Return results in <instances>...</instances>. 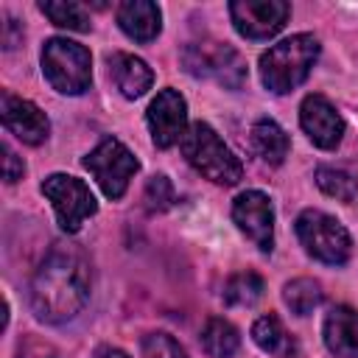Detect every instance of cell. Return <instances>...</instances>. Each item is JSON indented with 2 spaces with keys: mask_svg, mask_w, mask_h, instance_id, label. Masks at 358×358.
Wrapping results in <instances>:
<instances>
[{
  "mask_svg": "<svg viewBox=\"0 0 358 358\" xmlns=\"http://www.w3.org/2000/svg\"><path fill=\"white\" fill-rule=\"evenodd\" d=\"M291 6L285 0H232L229 17L241 36L246 39H268L282 31L288 22Z\"/></svg>",
  "mask_w": 358,
  "mask_h": 358,
  "instance_id": "9c48e42d",
  "label": "cell"
},
{
  "mask_svg": "<svg viewBox=\"0 0 358 358\" xmlns=\"http://www.w3.org/2000/svg\"><path fill=\"white\" fill-rule=\"evenodd\" d=\"M324 344L338 358H358V310L347 305L330 308L324 316Z\"/></svg>",
  "mask_w": 358,
  "mask_h": 358,
  "instance_id": "5bb4252c",
  "label": "cell"
},
{
  "mask_svg": "<svg viewBox=\"0 0 358 358\" xmlns=\"http://www.w3.org/2000/svg\"><path fill=\"white\" fill-rule=\"evenodd\" d=\"M319 59V39L313 34H294L271 45L260 56V81L268 92L285 95L296 90Z\"/></svg>",
  "mask_w": 358,
  "mask_h": 358,
  "instance_id": "7a4b0ae2",
  "label": "cell"
},
{
  "mask_svg": "<svg viewBox=\"0 0 358 358\" xmlns=\"http://www.w3.org/2000/svg\"><path fill=\"white\" fill-rule=\"evenodd\" d=\"M145 120H148L154 145L171 148V145L182 143V137L187 134V103L176 90L168 87V90L157 92V98L148 103Z\"/></svg>",
  "mask_w": 358,
  "mask_h": 358,
  "instance_id": "8fae6325",
  "label": "cell"
},
{
  "mask_svg": "<svg viewBox=\"0 0 358 358\" xmlns=\"http://www.w3.org/2000/svg\"><path fill=\"white\" fill-rule=\"evenodd\" d=\"M143 352L145 358H187L185 347L168 333H148L143 338Z\"/></svg>",
  "mask_w": 358,
  "mask_h": 358,
  "instance_id": "d4e9b609",
  "label": "cell"
},
{
  "mask_svg": "<svg viewBox=\"0 0 358 358\" xmlns=\"http://www.w3.org/2000/svg\"><path fill=\"white\" fill-rule=\"evenodd\" d=\"M263 277L255 271H238L224 282V302L232 308H249L263 296Z\"/></svg>",
  "mask_w": 358,
  "mask_h": 358,
  "instance_id": "ffe728a7",
  "label": "cell"
},
{
  "mask_svg": "<svg viewBox=\"0 0 358 358\" xmlns=\"http://www.w3.org/2000/svg\"><path fill=\"white\" fill-rule=\"evenodd\" d=\"M299 123L308 140L324 151L336 148L344 137V120L324 95H308L299 106Z\"/></svg>",
  "mask_w": 358,
  "mask_h": 358,
  "instance_id": "4fadbf2b",
  "label": "cell"
},
{
  "mask_svg": "<svg viewBox=\"0 0 358 358\" xmlns=\"http://www.w3.org/2000/svg\"><path fill=\"white\" fill-rule=\"evenodd\" d=\"M39 11L59 28H67V31H90V17L84 11L81 3H73V0H42L39 3Z\"/></svg>",
  "mask_w": 358,
  "mask_h": 358,
  "instance_id": "44dd1931",
  "label": "cell"
},
{
  "mask_svg": "<svg viewBox=\"0 0 358 358\" xmlns=\"http://www.w3.org/2000/svg\"><path fill=\"white\" fill-rule=\"evenodd\" d=\"M252 148L257 151V157L268 165H280L285 157H288V134L268 117H260L255 126H252Z\"/></svg>",
  "mask_w": 358,
  "mask_h": 358,
  "instance_id": "ac0fdd59",
  "label": "cell"
},
{
  "mask_svg": "<svg viewBox=\"0 0 358 358\" xmlns=\"http://www.w3.org/2000/svg\"><path fill=\"white\" fill-rule=\"evenodd\" d=\"M173 199H176V193H173V185H171L168 176L157 173V176L148 179L145 193H143V201H145L148 213H165L168 207H173Z\"/></svg>",
  "mask_w": 358,
  "mask_h": 358,
  "instance_id": "cb8c5ba5",
  "label": "cell"
},
{
  "mask_svg": "<svg viewBox=\"0 0 358 358\" xmlns=\"http://www.w3.org/2000/svg\"><path fill=\"white\" fill-rule=\"evenodd\" d=\"M92 358H129V355L123 350H117V347H98Z\"/></svg>",
  "mask_w": 358,
  "mask_h": 358,
  "instance_id": "4316f807",
  "label": "cell"
},
{
  "mask_svg": "<svg viewBox=\"0 0 358 358\" xmlns=\"http://www.w3.org/2000/svg\"><path fill=\"white\" fill-rule=\"evenodd\" d=\"M296 238L305 252L327 266H344L352 255V238L344 224L322 210H305L296 218Z\"/></svg>",
  "mask_w": 358,
  "mask_h": 358,
  "instance_id": "8992f818",
  "label": "cell"
},
{
  "mask_svg": "<svg viewBox=\"0 0 358 358\" xmlns=\"http://www.w3.org/2000/svg\"><path fill=\"white\" fill-rule=\"evenodd\" d=\"M252 338L255 344L268 352V355H277V358H294L296 355V341L294 336L282 327V322L274 316V313H266L260 316L255 324H252Z\"/></svg>",
  "mask_w": 358,
  "mask_h": 358,
  "instance_id": "e0dca14e",
  "label": "cell"
},
{
  "mask_svg": "<svg viewBox=\"0 0 358 358\" xmlns=\"http://www.w3.org/2000/svg\"><path fill=\"white\" fill-rule=\"evenodd\" d=\"M109 73H112L115 87L120 90V95L129 98V101L145 95L154 84L151 67L140 56H131V53H112L109 56Z\"/></svg>",
  "mask_w": 358,
  "mask_h": 358,
  "instance_id": "2e32d148",
  "label": "cell"
},
{
  "mask_svg": "<svg viewBox=\"0 0 358 358\" xmlns=\"http://www.w3.org/2000/svg\"><path fill=\"white\" fill-rule=\"evenodd\" d=\"M316 185L322 193L338 201H352L358 196V182L347 171H338V168H327V165L316 168Z\"/></svg>",
  "mask_w": 358,
  "mask_h": 358,
  "instance_id": "603a6c76",
  "label": "cell"
},
{
  "mask_svg": "<svg viewBox=\"0 0 358 358\" xmlns=\"http://www.w3.org/2000/svg\"><path fill=\"white\" fill-rule=\"evenodd\" d=\"M282 302L288 305L291 313L308 316V313H313V308H319V302H322V288H319L316 280L296 277V280H291V282L282 285Z\"/></svg>",
  "mask_w": 358,
  "mask_h": 358,
  "instance_id": "7402d4cb",
  "label": "cell"
},
{
  "mask_svg": "<svg viewBox=\"0 0 358 358\" xmlns=\"http://www.w3.org/2000/svg\"><path fill=\"white\" fill-rule=\"evenodd\" d=\"M182 157L210 182L215 185H238L243 176L241 159L224 145V140L215 134L213 126L207 123H193L187 134L182 137Z\"/></svg>",
  "mask_w": 358,
  "mask_h": 358,
  "instance_id": "3957f363",
  "label": "cell"
},
{
  "mask_svg": "<svg viewBox=\"0 0 358 358\" xmlns=\"http://www.w3.org/2000/svg\"><path fill=\"white\" fill-rule=\"evenodd\" d=\"M182 64L190 76L213 78L215 84H221L227 90L243 87V81L249 76L243 56L235 48H229L224 42H213V39L185 45L182 48Z\"/></svg>",
  "mask_w": 358,
  "mask_h": 358,
  "instance_id": "5b68a950",
  "label": "cell"
},
{
  "mask_svg": "<svg viewBox=\"0 0 358 358\" xmlns=\"http://www.w3.org/2000/svg\"><path fill=\"white\" fill-rule=\"evenodd\" d=\"M0 117L3 126L22 143L28 145H39L48 140L50 134V120L48 115L28 98H20L14 92H3L0 95Z\"/></svg>",
  "mask_w": 358,
  "mask_h": 358,
  "instance_id": "7c38bea8",
  "label": "cell"
},
{
  "mask_svg": "<svg viewBox=\"0 0 358 358\" xmlns=\"http://www.w3.org/2000/svg\"><path fill=\"white\" fill-rule=\"evenodd\" d=\"M232 221L263 255L274 249V207L266 193L260 190L241 193L232 201Z\"/></svg>",
  "mask_w": 358,
  "mask_h": 358,
  "instance_id": "30bf717a",
  "label": "cell"
},
{
  "mask_svg": "<svg viewBox=\"0 0 358 358\" xmlns=\"http://www.w3.org/2000/svg\"><path fill=\"white\" fill-rule=\"evenodd\" d=\"M117 25L134 42H151L162 28L159 6L151 0H126L117 6Z\"/></svg>",
  "mask_w": 358,
  "mask_h": 358,
  "instance_id": "9a60e30c",
  "label": "cell"
},
{
  "mask_svg": "<svg viewBox=\"0 0 358 358\" xmlns=\"http://www.w3.org/2000/svg\"><path fill=\"white\" fill-rule=\"evenodd\" d=\"M201 347L210 358H232L241 347V336L227 319L213 316L201 330Z\"/></svg>",
  "mask_w": 358,
  "mask_h": 358,
  "instance_id": "d6986e66",
  "label": "cell"
},
{
  "mask_svg": "<svg viewBox=\"0 0 358 358\" xmlns=\"http://www.w3.org/2000/svg\"><path fill=\"white\" fill-rule=\"evenodd\" d=\"M84 168L95 176L98 187L103 190L106 199L117 201L126 187H129V179L140 171V162L137 157L115 137H103L87 157H84Z\"/></svg>",
  "mask_w": 358,
  "mask_h": 358,
  "instance_id": "52a82bcc",
  "label": "cell"
},
{
  "mask_svg": "<svg viewBox=\"0 0 358 358\" xmlns=\"http://www.w3.org/2000/svg\"><path fill=\"white\" fill-rule=\"evenodd\" d=\"M42 73L48 84L62 95H81L92 81L90 50L78 42L53 36L42 48Z\"/></svg>",
  "mask_w": 358,
  "mask_h": 358,
  "instance_id": "277c9868",
  "label": "cell"
},
{
  "mask_svg": "<svg viewBox=\"0 0 358 358\" xmlns=\"http://www.w3.org/2000/svg\"><path fill=\"white\" fill-rule=\"evenodd\" d=\"M42 196L53 204L59 227L70 235L81 229L84 218L98 213V201H95L92 190L81 179L67 176V173H50L42 182Z\"/></svg>",
  "mask_w": 358,
  "mask_h": 358,
  "instance_id": "ba28073f",
  "label": "cell"
},
{
  "mask_svg": "<svg viewBox=\"0 0 358 358\" xmlns=\"http://www.w3.org/2000/svg\"><path fill=\"white\" fill-rule=\"evenodd\" d=\"M90 299V263L73 243H53L28 285V302L39 322L62 324Z\"/></svg>",
  "mask_w": 358,
  "mask_h": 358,
  "instance_id": "6da1fadb",
  "label": "cell"
},
{
  "mask_svg": "<svg viewBox=\"0 0 358 358\" xmlns=\"http://www.w3.org/2000/svg\"><path fill=\"white\" fill-rule=\"evenodd\" d=\"M0 151H3V179L8 182V185H14L17 179H22V173H25V165H22V159L3 143L0 145Z\"/></svg>",
  "mask_w": 358,
  "mask_h": 358,
  "instance_id": "484cf974",
  "label": "cell"
}]
</instances>
